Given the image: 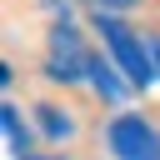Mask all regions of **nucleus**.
Returning a JSON list of instances; mask_svg holds the SVG:
<instances>
[{"instance_id":"nucleus-1","label":"nucleus","mask_w":160,"mask_h":160,"mask_svg":"<svg viewBox=\"0 0 160 160\" xmlns=\"http://www.w3.org/2000/svg\"><path fill=\"white\" fill-rule=\"evenodd\" d=\"M90 30L100 35V50L120 65V75L135 85V90H150L160 75H155V45L125 20V15H100L90 10Z\"/></svg>"},{"instance_id":"nucleus-2","label":"nucleus","mask_w":160,"mask_h":160,"mask_svg":"<svg viewBox=\"0 0 160 160\" xmlns=\"http://www.w3.org/2000/svg\"><path fill=\"white\" fill-rule=\"evenodd\" d=\"M90 65H95L90 35H85L70 15H55V20H50V35H45V80H55V85H80V80H90Z\"/></svg>"},{"instance_id":"nucleus-3","label":"nucleus","mask_w":160,"mask_h":160,"mask_svg":"<svg viewBox=\"0 0 160 160\" xmlns=\"http://www.w3.org/2000/svg\"><path fill=\"white\" fill-rule=\"evenodd\" d=\"M105 150L115 160H160V125L140 110H115L105 120Z\"/></svg>"},{"instance_id":"nucleus-4","label":"nucleus","mask_w":160,"mask_h":160,"mask_svg":"<svg viewBox=\"0 0 160 160\" xmlns=\"http://www.w3.org/2000/svg\"><path fill=\"white\" fill-rule=\"evenodd\" d=\"M85 85H90L105 105H125V100L135 95V85L120 75V65H115L110 55H100V50H95V65H90V80H85Z\"/></svg>"},{"instance_id":"nucleus-5","label":"nucleus","mask_w":160,"mask_h":160,"mask_svg":"<svg viewBox=\"0 0 160 160\" xmlns=\"http://www.w3.org/2000/svg\"><path fill=\"white\" fill-rule=\"evenodd\" d=\"M30 115H35V130H40L50 145H65V140H75V135H80V120H75V110H70V105L40 100Z\"/></svg>"},{"instance_id":"nucleus-6","label":"nucleus","mask_w":160,"mask_h":160,"mask_svg":"<svg viewBox=\"0 0 160 160\" xmlns=\"http://www.w3.org/2000/svg\"><path fill=\"white\" fill-rule=\"evenodd\" d=\"M0 130H5V150H10L15 160L35 155V150H30V125L20 120V105H15V100H5V105H0Z\"/></svg>"},{"instance_id":"nucleus-7","label":"nucleus","mask_w":160,"mask_h":160,"mask_svg":"<svg viewBox=\"0 0 160 160\" xmlns=\"http://www.w3.org/2000/svg\"><path fill=\"white\" fill-rule=\"evenodd\" d=\"M90 10H100V15H125V10H135L140 0H85Z\"/></svg>"},{"instance_id":"nucleus-8","label":"nucleus","mask_w":160,"mask_h":160,"mask_svg":"<svg viewBox=\"0 0 160 160\" xmlns=\"http://www.w3.org/2000/svg\"><path fill=\"white\" fill-rule=\"evenodd\" d=\"M45 5H50L55 15H70V5H75V0H45Z\"/></svg>"},{"instance_id":"nucleus-9","label":"nucleus","mask_w":160,"mask_h":160,"mask_svg":"<svg viewBox=\"0 0 160 160\" xmlns=\"http://www.w3.org/2000/svg\"><path fill=\"white\" fill-rule=\"evenodd\" d=\"M25 160H65V155H25Z\"/></svg>"},{"instance_id":"nucleus-10","label":"nucleus","mask_w":160,"mask_h":160,"mask_svg":"<svg viewBox=\"0 0 160 160\" xmlns=\"http://www.w3.org/2000/svg\"><path fill=\"white\" fill-rule=\"evenodd\" d=\"M150 45H155V75H160V40H150Z\"/></svg>"}]
</instances>
